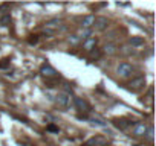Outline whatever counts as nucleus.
I'll list each match as a JSON object with an SVG mask.
<instances>
[{"instance_id":"obj_15","label":"nucleus","mask_w":156,"mask_h":146,"mask_svg":"<svg viewBox=\"0 0 156 146\" xmlns=\"http://www.w3.org/2000/svg\"><path fill=\"white\" fill-rule=\"evenodd\" d=\"M11 23V15L9 14H2L0 15V25L2 26H8Z\"/></svg>"},{"instance_id":"obj_4","label":"nucleus","mask_w":156,"mask_h":146,"mask_svg":"<svg viewBox=\"0 0 156 146\" xmlns=\"http://www.w3.org/2000/svg\"><path fill=\"white\" fill-rule=\"evenodd\" d=\"M144 85H145V78L139 76V78H136V79H133V81H130V82L127 84V90L138 91V90H141Z\"/></svg>"},{"instance_id":"obj_20","label":"nucleus","mask_w":156,"mask_h":146,"mask_svg":"<svg viewBox=\"0 0 156 146\" xmlns=\"http://www.w3.org/2000/svg\"><path fill=\"white\" fill-rule=\"evenodd\" d=\"M48 131H51V132H58L60 129H58V126H57V125L49 123V125H48Z\"/></svg>"},{"instance_id":"obj_23","label":"nucleus","mask_w":156,"mask_h":146,"mask_svg":"<svg viewBox=\"0 0 156 146\" xmlns=\"http://www.w3.org/2000/svg\"><path fill=\"white\" fill-rule=\"evenodd\" d=\"M90 56L92 58H98L100 56V50H90Z\"/></svg>"},{"instance_id":"obj_25","label":"nucleus","mask_w":156,"mask_h":146,"mask_svg":"<svg viewBox=\"0 0 156 146\" xmlns=\"http://www.w3.org/2000/svg\"><path fill=\"white\" fill-rule=\"evenodd\" d=\"M133 146H141V144H133Z\"/></svg>"},{"instance_id":"obj_24","label":"nucleus","mask_w":156,"mask_h":146,"mask_svg":"<svg viewBox=\"0 0 156 146\" xmlns=\"http://www.w3.org/2000/svg\"><path fill=\"white\" fill-rule=\"evenodd\" d=\"M9 64V59H6V62H0V68H3V67H6Z\"/></svg>"},{"instance_id":"obj_5","label":"nucleus","mask_w":156,"mask_h":146,"mask_svg":"<svg viewBox=\"0 0 156 146\" xmlns=\"http://www.w3.org/2000/svg\"><path fill=\"white\" fill-rule=\"evenodd\" d=\"M86 146H107V138L103 137V135L92 137L86 141Z\"/></svg>"},{"instance_id":"obj_11","label":"nucleus","mask_w":156,"mask_h":146,"mask_svg":"<svg viewBox=\"0 0 156 146\" xmlns=\"http://www.w3.org/2000/svg\"><path fill=\"white\" fill-rule=\"evenodd\" d=\"M94 23H95V15H86L81 22V26H83V29H90L94 26Z\"/></svg>"},{"instance_id":"obj_6","label":"nucleus","mask_w":156,"mask_h":146,"mask_svg":"<svg viewBox=\"0 0 156 146\" xmlns=\"http://www.w3.org/2000/svg\"><path fill=\"white\" fill-rule=\"evenodd\" d=\"M40 73H41L43 76H46V78H54V76H57V70H55L52 65H49V64H43L41 68H40Z\"/></svg>"},{"instance_id":"obj_16","label":"nucleus","mask_w":156,"mask_h":146,"mask_svg":"<svg viewBox=\"0 0 156 146\" xmlns=\"http://www.w3.org/2000/svg\"><path fill=\"white\" fill-rule=\"evenodd\" d=\"M104 53H107V55L116 53V46H115V44H106V46H104Z\"/></svg>"},{"instance_id":"obj_12","label":"nucleus","mask_w":156,"mask_h":146,"mask_svg":"<svg viewBox=\"0 0 156 146\" xmlns=\"http://www.w3.org/2000/svg\"><path fill=\"white\" fill-rule=\"evenodd\" d=\"M97 46V38H94V37H90V38H87L84 43H83V47L87 50V52H90V50H94V47Z\"/></svg>"},{"instance_id":"obj_1","label":"nucleus","mask_w":156,"mask_h":146,"mask_svg":"<svg viewBox=\"0 0 156 146\" xmlns=\"http://www.w3.org/2000/svg\"><path fill=\"white\" fill-rule=\"evenodd\" d=\"M55 102H57V105L60 107V108H69L70 105H72V98H70V95H66V93H58L57 96H55Z\"/></svg>"},{"instance_id":"obj_7","label":"nucleus","mask_w":156,"mask_h":146,"mask_svg":"<svg viewBox=\"0 0 156 146\" xmlns=\"http://www.w3.org/2000/svg\"><path fill=\"white\" fill-rule=\"evenodd\" d=\"M97 31H106L109 26V20L107 17H95V23H94Z\"/></svg>"},{"instance_id":"obj_14","label":"nucleus","mask_w":156,"mask_h":146,"mask_svg":"<svg viewBox=\"0 0 156 146\" xmlns=\"http://www.w3.org/2000/svg\"><path fill=\"white\" fill-rule=\"evenodd\" d=\"M144 44V38L142 37H132L130 38V46L132 47H138V46H142Z\"/></svg>"},{"instance_id":"obj_18","label":"nucleus","mask_w":156,"mask_h":146,"mask_svg":"<svg viewBox=\"0 0 156 146\" xmlns=\"http://www.w3.org/2000/svg\"><path fill=\"white\" fill-rule=\"evenodd\" d=\"M60 23H61L60 18H54V20H49V22L46 23V28H55V26H58Z\"/></svg>"},{"instance_id":"obj_13","label":"nucleus","mask_w":156,"mask_h":146,"mask_svg":"<svg viewBox=\"0 0 156 146\" xmlns=\"http://www.w3.org/2000/svg\"><path fill=\"white\" fill-rule=\"evenodd\" d=\"M90 35H92V31H90V29H81L80 32L76 34V37L80 38V41H81V40L86 41L87 38H90Z\"/></svg>"},{"instance_id":"obj_2","label":"nucleus","mask_w":156,"mask_h":146,"mask_svg":"<svg viewBox=\"0 0 156 146\" xmlns=\"http://www.w3.org/2000/svg\"><path fill=\"white\" fill-rule=\"evenodd\" d=\"M116 71H118V75H119V76H122V78H129L132 73H133V67H132V64H129V62H121V64L118 65Z\"/></svg>"},{"instance_id":"obj_9","label":"nucleus","mask_w":156,"mask_h":146,"mask_svg":"<svg viewBox=\"0 0 156 146\" xmlns=\"http://www.w3.org/2000/svg\"><path fill=\"white\" fill-rule=\"evenodd\" d=\"M113 125L118 128V129H127L130 125H133V120H127V119H115L113 120Z\"/></svg>"},{"instance_id":"obj_8","label":"nucleus","mask_w":156,"mask_h":146,"mask_svg":"<svg viewBox=\"0 0 156 146\" xmlns=\"http://www.w3.org/2000/svg\"><path fill=\"white\" fill-rule=\"evenodd\" d=\"M147 129H148V126L145 123H135V126H133V135L142 137V135H145Z\"/></svg>"},{"instance_id":"obj_22","label":"nucleus","mask_w":156,"mask_h":146,"mask_svg":"<svg viewBox=\"0 0 156 146\" xmlns=\"http://www.w3.org/2000/svg\"><path fill=\"white\" fill-rule=\"evenodd\" d=\"M28 41H29V44H35V43L38 41V38H37V35H31V38H29Z\"/></svg>"},{"instance_id":"obj_19","label":"nucleus","mask_w":156,"mask_h":146,"mask_svg":"<svg viewBox=\"0 0 156 146\" xmlns=\"http://www.w3.org/2000/svg\"><path fill=\"white\" fill-rule=\"evenodd\" d=\"M69 43L75 46V44H78V43H80V38H78L76 35H70V37H69Z\"/></svg>"},{"instance_id":"obj_17","label":"nucleus","mask_w":156,"mask_h":146,"mask_svg":"<svg viewBox=\"0 0 156 146\" xmlns=\"http://www.w3.org/2000/svg\"><path fill=\"white\" fill-rule=\"evenodd\" d=\"M119 52H121L122 55H132V53H135V50H133L132 46H122V47L119 49Z\"/></svg>"},{"instance_id":"obj_3","label":"nucleus","mask_w":156,"mask_h":146,"mask_svg":"<svg viewBox=\"0 0 156 146\" xmlns=\"http://www.w3.org/2000/svg\"><path fill=\"white\" fill-rule=\"evenodd\" d=\"M73 105L76 107L78 111H81V113H89L90 111V105L83 98H73Z\"/></svg>"},{"instance_id":"obj_21","label":"nucleus","mask_w":156,"mask_h":146,"mask_svg":"<svg viewBox=\"0 0 156 146\" xmlns=\"http://www.w3.org/2000/svg\"><path fill=\"white\" fill-rule=\"evenodd\" d=\"M145 137H147V140H150V141H151V138H153V129H151V128H148V129H147Z\"/></svg>"},{"instance_id":"obj_10","label":"nucleus","mask_w":156,"mask_h":146,"mask_svg":"<svg viewBox=\"0 0 156 146\" xmlns=\"http://www.w3.org/2000/svg\"><path fill=\"white\" fill-rule=\"evenodd\" d=\"M89 120H90V123H94V125H98V126H103V128L107 126V122H106L103 117H100L98 114H92V116L89 117Z\"/></svg>"}]
</instances>
